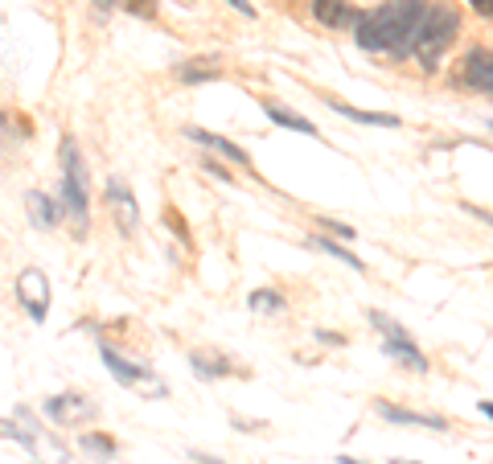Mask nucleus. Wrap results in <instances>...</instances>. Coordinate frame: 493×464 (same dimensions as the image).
<instances>
[{"label":"nucleus","instance_id":"nucleus-10","mask_svg":"<svg viewBox=\"0 0 493 464\" xmlns=\"http://www.w3.org/2000/svg\"><path fill=\"white\" fill-rule=\"evenodd\" d=\"M185 136L194 144H202V149H214L218 157H226L230 165H238V169H251V157H246V149H238V144H230L226 136H214V132H205V128H185Z\"/></svg>","mask_w":493,"mask_h":464},{"label":"nucleus","instance_id":"nucleus-2","mask_svg":"<svg viewBox=\"0 0 493 464\" xmlns=\"http://www.w3.org/2000/svg\"><path fill=\"white\" fill-rule=\"evenodd\" d=\"M456 37H460V13L452 5H427L424 21L415 29V42H411V54L424 62V70H435Z\"/></svg>","mask_w":493,"mask_h":464},{"label":"nucleus","instance_id":"nucleus-30","mask_svg":"<svg viewBox=\"0 0 493 464\" xmlns=\"http://www.w3.org/2000/svg\"><path fill=\"white\" fill-rule=\"evenodd\" d=\"M391 464H419V460H391Z\"/></svg>","mask_w":493,"mask_h":464},{"label":"nucleus","instance_id":"nucleus-9","mask_svg":"<svg viewBox=\"0 0 493 464\" xmlns=\"http://www.w3.org/2000/svg\"><path fill=\"white\" fill-rule=\"evenodd\" d=\"M460 75H465V83L473 87V91L493 95V50H485V46L468 50L465 62H460Z\"/></svg>","mask_w":493,"mask_h":464},{"label":"nucleus","instance_id":"nucleus-5","mask_svg":"<svg viewBox=\"0 0 493 464\" xmlns=\"http://www.w3.org/2000/svg\"><path fill=\"white\" fill-rule=\"evenodd\" d=\"M99 354H103L107 370H111V378L120 382V387H136V390H144V395H148V390H152L156 398H164V395H169V387H164V382L156 378V374L148 370V366L128 362V357H123V354H115L111 345H103V349H99Z\"/></svg>","mask_w":493,"mask_h":464},{"label":"nucleus","instance_id":"nucleus-17","mask_svg":"<svg viewBox=\"0 0 493 464\" xmlns=\"http://www.w3.org/2000/svg\"><path fill=\"white\" fill-rule=\"evenodd\" d=\"M263 116H267V119H271V124L288 128V132H300V136H317V128H312V119L296 116V111L279 108V103H263Z\"/></svg>","mask_w":493,"mask_h":464},{"label":"nucleus","instance_id":"nucleus-13","mask_svg":"<svg viewBox=\"0 0 493 464\" xmlns=\"http://www.w3.org/2000/svg\"><path fill=\"white\" fill-rule=\"evenodd\" d=\"M189 366H194L197 378H226V374H235L230 357L226 354H210V349H194V354H189Z\"/></svg>","mask_w":493,"mask_h":464},{"label":"nucleus","instance_id":"nucleus-31","mask_svg":"<svg viewBox=\"0 0 493 464\" xmlns=\"http://www.w3.org/2000/svg\"><path fill=\"white\" fill-rule=\"evenodd\" d=\"M489 128H493V119H489Z\"/></svg>","mask_w":493,"mask_h":464},{"label":"nucleus","instance_id":"nucleus-25","mask_svg":"<svg viewBox=\"0 0 493 464\" xmlns=\"http://www.w3.org/2000/svg\"><path fill=\"white\" fill-rule=\"evenodd\" d=\"M473 9L485 13V17H493V0H473Z\"/></svg>","mask_w":493,"mask_h":464},{"label":"nucleus","instance_id":"nucleus-16","mask_svg":"<svg viewBox=\"0 0 493 464\" xmlns=\"http://www.w3.org/2000/svg\"><path fill=\"white\" fill-rule=\"evenodd\" d=\"M337 116L353 119V124H370V128H399V116L391 111H362V108H350V103H329Z\"/></svg>","mask_w":493,"mask_h":464},{"label":"nucleus","instance_id":"nucleus-24","mask_svg":"<svg viewBox=\"0 0 493 464\" xmlns=\"http://www.w3.org/2000/svg\"><path fill=\"white\" fill-rule=\"evenodd\" d=\"M189 460H197V464H226V460H218V456H210V452H189Z\"/></svg>","mask_w":493,"mask_h":464},{"label":"nucleus","instance_id":"nucleus-27","mask_svg":"<svg viewBox=\"0 0 493 464\" xmlns=\"http://www.w3.org/2000/svg\"><path fill=\"white\" fill-rule=\"evenodd\" d=\"M337 464H366V460H353V456H337Z\"/></svg>","mask_w":493,"mask_h":464},{"label":"nucleus","instance_id":"nucleus-8","mask_svg":"<svg viewBox=\"0 0 493 464\" xmlns=\"http://www.w3.org/2000/svg\"><path fill=\"white\" fill-rule=\"evenodd\" d=\"M107 210H111V218H115V226H120L123 234H131L140 226V206H136V198H131V190L120 181V177H111L107 181Z\"/></svg>","mask_w":493,"mask_h":464},{"label":"nucleus","instance_id":"nucleus-22","mask_svg":"<svg viewBox=\"0 0 493 464\" xmlns=\"http://www.w3.org/2000/svg\"><path fill=\"white\" fill-rule=\"evenodd\" d=\"M320 226H329V231H333V234H341V239H358V231H353V226L333 222V218H320Z\"/></svg>","mask_w":493,"mask_h":464},{"label":"nucleus","instance_id":"nucleus-26","mask_svg":"<svg viewBox=\"0 0 493 464\" xmlns=\"http://www.w3.org/2000/svg\"><path fill=\"white\" fill-rule=\"evenodd\" d=\"M111 5H115V0H95V9H99V13H111Z\"/></svg>","mask_w":493,"mask_h":464},{"label":"nucleus","instance_id":"nucleus-11","mask_svg":"<svg viewBox=\"0 0 493 464\" xmlns=\"http://www.w3.org/2000/svg\"><path fill=\"white\" fill-rule=\"evenodd\" d=\"M25 210H29V218H33V226H37V231L58 226V222H62V214H66L62 198H49V193H41V190H33L29 198H25Z\"/></svg>","mask_w":493,"mask_h":464},{"label":"nucleus","instance_id":"nucleus-18","mask_svg":"<svg viewBox=\"0 0 493 464\" xmlns=\"http://www.w3.org/2000/svg\"><path fill=\"white\" fill-rule=\"evenodd\" d=\"M246 308H251V313H284V296H279V292L259 288V292L246 296Z\"/></svg>","mask_w":493,"mask_h":464},{"label":"nucleus","instance_id":"nucleus-6","mask_svg":"<svg viewBox=\"0 0 493 464\" xmlns=\"http://www.w3.org/2000/svg\"><path fill=\"white\" fill-rule=\"evenodd\" d=\"M16 300L25 304V313L33 316V321H46L49 313V280L41 267H25L21 275H16Z\"/></svg>","mask_w":493,"mask_h":464},{"label":"nucleus","instance_id":"nucleus-12","mask_svg":"<svg viewBox=\"0 0 493 464\" xmlns=\"http://www.w3.org/2000/svg\"><path fill=\"white\" fill-rule=\"evenodd\" d=\"M312 17H317L320 26H329V29L358 26V17H353V9L345 5V0H312Z\"/></svg>","mask_w":493,"mask_h":464},{"label":"nucleus","instance_id":"nucleus-7","mask_svg":"<svg viewBox=\"0 0 493 464\" xmlns=\"http://www.w3.org/2000/svg\"><path fill=\"white\" fill-rule=\"evenodd\" d=\"M46 415L58 423V428H79V423L95 419L99 407L90 403V398H82V395H74V390H66V395L46 398Z\"/></svg>","mask_w":493,"mask_h":464},{"label":"nucleus","instance_id":"nucleus-23","mask_svg":"<svg viewBox=\"0 0 493 464\" xmlns=\"http://www.w3.org/2000/svg\"><path fill=\"white\" fill-rule=\"evenodd\" d=\"M226 5H230L235 13H246V17H255V5H251V0H226Z\"/></svg>","mask_w":493,"mask_h":464},{"label":"nucleus","instance_id":"nucleus-20","mask_svg":"<svg viewBox=\"0 0 493 464\" xmlns=\"http://www.w3.org/2000/svg\"><path fill=\"white\" fill-rule=\"evenodd\" d=\"M79 448H82V452H90V456H99V460H111V456H115V439L95 436V431H87V436L79 439Z\"/></svg>","mask_w":493,"mask_h":464},{"label":"nucleus","instance_id":"nucleus-3","mask_svg":"<svg viewBox=\"0 0 493 464\" xmlns=\"http://www.w3.org/2000/svg\"><path fill=\"white\" fill-rule=\"evenodd\" d=\"M58 157H62V206L74 218L79 239H82L87 234V165H82V152L74 144V136H62Z\"/></svg>","mask_w":493,"mask_h":464},{"label":"nucleus","instance_id":"nucleus-1","mask_svg":"<svg viewBox=\"0 0 493 464\" xmlns=\"http://www.w3.org/2000/svg\"><path fill=\"white\" fill-rule=\"evenodd\" d=\"M424 13H427V0H386L374 13L358 17L353 42L370 54H407Z\"/></svg>","mask_w":493,"mask_h":464},{"label":"nucleus","instance_id":"nucleus-14","mask_svg":"<svg viewBox=\"0 0 493 464\" xmlns=\"http://www.w3.org/2000/svg\"><path fill=\"white\" fill-rule=\"evenodd\" d=\"M173 75H177V83H214L222 70H218V58H185Z\"/></svg>","mask_w":493,"mask_h":464},{"label":"nucleus","instance_id":"nucleus-15","mask_svg":"<svg viewBox=\"0 0 493 464\" xmlns=\"http://www.w3.org/2000/svg\"><path fill=\"white\" fill-rule=\"evenodd\" d=\"M378 415L391 423H415V428H432V431H444L448 423L440 415H424V411H403V407H391V403H378Z\"/></svg>","mask_w":493,"mask_h":464},{"label":"nucleus","instance_id":"nucleus-19","mask_svg":"<svg viewBox=\"0 0 493 464\" xmlns=\"http://www.w3.org/2000/svg\"><path fill=\"white\" fill-rule=\"evenodd\" d=\"M312 247H320L325 255H333V259H341L345 267H353V272H366V263H362L358 255H350L345 247H337V242H329V239H320V234H312Z\"/></svg>","mask_w":493,"mask_h":464},{"label":"nucleus","instance_id":"nucleus-4","mask_svg":"<svg viewBox=\"0 0 493 464\" xmlns=\"http://www.w3.org/2000/svg\"><path fill=\"white\" fill-rule=\"evenodd\" d=\"M370 325H374L378 333H383V349L391 357H399L403 366H411V370H419L424 374L427 370V357H424V349L415 345V341H411V333L403 329L399 321H391V316L386 313H378V308H370Z\"/></svg>","mask_w":493,"mask_h":464},{"label":"nucleus","instance_id":"nucleus-29","mask_svg":"<svg viewBox=\"0 0 493 464\" xmlns=\"http://www.w3.org/2000/svg\"><path fill=\"white\" fill-rule=\"evenodd\" d=\"M5 128H8V119H5V116H0V132H5Z\"/></svg>","mask_w":493,"mask_h":464},{"label":"nucleus","instance_id":"nucleus-28","mask_svg":"<svg viewBox=\"0 0 493 464\" xmlns=\"http://www.w3.org/2000/svg\"><path fill=\"white\" fill-rule=\"evenodd\" d=\"M481 411H485V415H489V419H493V403H481Z\"/></svg>","mask_w":493,"mask_h":464},{"label":"nucleus","instance_id":"nucleus-21","mask_svg":"<svg viewBox=\"0 0 493 464\" xmlns=\"http://www.w3.org/2000/svg\"><path fill=\"white\" fill-rule=\"evenodd\" d=\"M115 5H123L131 17H156V0H115Z\"/></svg>","mask_w":493,"mask_h":464}]
</instances>
